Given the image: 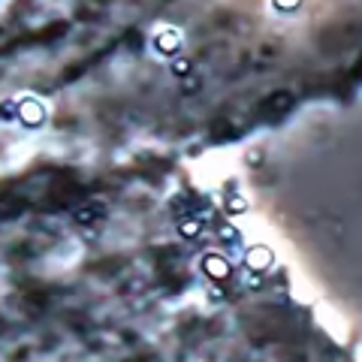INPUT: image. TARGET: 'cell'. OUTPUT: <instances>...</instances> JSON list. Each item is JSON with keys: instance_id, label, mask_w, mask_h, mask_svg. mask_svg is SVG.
Masks as SVG:
<instances>
[{"instance_id": "1", "label": "cell", "mask_w": 362, "mask_h": 362, "mask_svg": "<svg viewBox=\"0 0 362 362\" xmlns=\"http://www.w3.org/2000/svg\"><path fill=\"white\" fill-rule=\"evenodd\" d=\"M76 217H79L82 224H91V221H97V217H100V208H82Z\"/></svg>"}, {"instance_id": "2", "label": "cell", "mask_w": 362, "mask_h": 362, "mask_svg": "<svg viewBox=\"0 0 362 362\" xmlns=\"http://www.w3.org/2000/svg\"><path fill=\"white\" fill-rule=\"evenodd\" d=\"M181 230H184V236H187V239H193V236L199 233V227H196L193 221H190V224H184V227H181Z\"/></svg>"}]
</instances>
